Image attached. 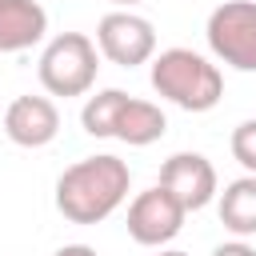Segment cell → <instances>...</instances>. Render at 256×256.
<instances>
[{"instance_id":"13","label":"cell","mask_w":256,"mask_h":256,"mask_svg":"<svg viewBox=\"0 0 256 256\" xmlns=\"http://www.w3.org/2000/svg\"><path fill=\"white\" fill-rule=\"evenodd\" d=\"M228 148H232L236 164H240L248 176H256V120H240V124L232 128Z\"/></svg>"},{"instance_id":"4","label":"cell","mask_w":256,"mask_h":256,"mask_svg":"<svg viewBox=\"0 0 256 256\" xmlns=\"http://www.w3.org/2000/svg\"><path fill=\"white\" fill-rule=\"evenodd\" d=\"M208 48L236 72H256V0H224L204 24Z\"/></svg>"},{"instance_id":"17","label":"cell","mask_w":256,"mask_h":256,"mask_svg":"<svg viewBox=\"0 0 256 256\" xmlns=\"http://www.w3.org/2000/svg\"><path fill=\"white\" fill-rule=\"evenodd\" d=\"M156 256H188V252H180V248H160Z\"/></svg>"},{"instance_id":"2","label":"cell","mask_w":256,"mask_h":256,"mask_svg":"<svg viewBox=\"0 0 256 256\" xmlns=\"http://www.w3.org/2000/svg\"><path fill=\"white\" fill-rule=\"evenodd\" d=\"M152 88L184 112H212L224 96L220 68L192 48H164L152 56Z\"/></svg>"},{"instance_id":"5","label":"cell","mask_w":256,"mask_h":256,"mask_svg":"<svg viewBox=\"0 0 256 256\" xmlns=\"http://www.w3.org/2000/svg\"><path fill=\"white\" fill-rule=\"evenodd\" d=\"M96 52L120 68L148 64L156 56V28H152V20L116 8V12L100 16V24H96Z\"/></svg>"},{"instance_id":"12","label":"cell","mask_w":256,"mask_h":256,"mask_svg":"<svg viewBox=\"0 0 256 256\" xmlns=\"http://www.w3.org/2000/svg\"><path fill=\"white\" fill-rule=\"evenodd\" d=\"M124 104H128V92H124V88H100L96 96H88L84 108H80L84 132L96 136V140H108V136L116 132V120H120V108H124Z\"/></svg>"},{"instance_id":"8","label":"cell","mask_w":256,"mask_h":256,"mask_svg":"<svg viewBox=\"0 0 256 256\" xmlns=\"http://www.w3.org/2000/svg\"><path fill=\"white\" fill-rule=\"evenodd\" d=\"M60 132V108L48 96H16L4 112V136L20 148H44Z\"/></svg>"},{"instance_id":"16","label":"cell","mask_w":256,"mask_h":256,"mask_svg":"<svg viewBox=\"0 0 256 256\" xmlns=\"http://www.w3.org/2000/svg\"><path fill=\"white\" fill-rule=\"evenodd\" d=\"M112 4H116V8H124V12H132V8H136V4H144V0H112Z\"/></svg>"},{"instance_id":"6","label":"cell","mask_w":256,"mask_h":256,"mask_svg":"<svg viewBox=\"0 0 256 256\" xmlns=\"http://www.w3.org/2000/svg\"><path fill=\"white\" fill-rule=\"evenodd\" d=\"M184 212H200L216 200L220 192V180H216V168L204 152H172L164 164H160V180H156Z\"/></svg>"},{"instance_id":"3","label":"cell","mask_w":256,"mask_h":256,"mask_svg":"<svg viewBox=\"0 0 256 256\" xmlns=\"http://www.w3.org/2000/svg\"><path fill=\"white\" fill-rule=\"evenodd\" d=\"M40 84L48 96H84L92 84H96V72H100V52H96V40H88L84 32H60L44 44L40 52Z\"/></svg>"},{"instance_id":"10","label":"cell","mask_w":256,"mask_h":256,"mask_svg":"<svg viewBox=\"0 0 256 256\" xmlns=\"http://www.w3.org/2000/svg\"><path fill=\"white\" fill-rule=\"evenodd\" d=\"M164 132H168L164 108L152 104V100L128 96V104L120 108V120H116V132H112V136L124 140V144H132V148H148V144H156Z\"/></svg>"},{"instance_id":"1","label":"cell","mask_w":256,"mask_h":256,"mask_svg":"<svg viewBox=\"0 0 256 256\" xmlns=\"http://www.w3.org/2000/svg\"><path fill=\"white\" fill-rule=\"evenodd\" d=\"M132 172L120 156L100 152L68 164L56 180V212L72 224H100L128 200Z\"/></svg>"},{"instance_id":"9","label":"cell","mask_w":256,"mask_h":256,"mask_svg":"<svg viewBox=\"0 0 256 256\" xmlns=\"http://www.w3.org/2000/svg\"><path fill=\"white\" fill-rule=\"evenodd\" d=\"M48 32L40 0H0V52H28Z\"/></svg>"},{"instance_id":"14","label":"cell","mask_w":256,"mask_h":256,"mask_svg":"<svg viewBox=\"0 0 256 256\" xmlns=\"http://www.w3.org/2000/svg\"><path fill=\"white\" fill-rule=\"evenodd\" d=\"M212 256H256V248L248 240H224V244L212 248Z\"/></svg>"},{"instance_id":"7","label":"cell","mask_w":256,"mask_h":256,"mask_svg":"<svg viewBox=\"0 0 256 256\" xmlns=\"http://www.w3.org/2000/svg\"><path fill=\"white\" fill-rule=\"evenodd\" d=\"M184 216H188V212H184L160 184H152V188L136 192V200L128 204V236H132L136 244H144V248H164L168 240L180 236Z\"/></svg>"},{"instance_id":"15","label":"cell","mask_w":256,"mask_h":256,"mask_svg":"<svg viewBox=\"0 0 256 256\" xmlns=\"http://www.w3.org/2000/svg\"><path fill=\"white\" fill-rule=\"evenodd\" d=\"M56 256H100L92 244H64V248H56Z\"/></svg>"},{"instance_id":"11","label":"cell","mask_w":256,"mask_h":256,"mask_svg":"<svg viewBox=\"0 0 256 256\" xmlns=\"http://www.w3.org/2000/svg\"><path fill=\"white\" fill-rule=\"evenodd\" d=\"M216 212H220V224L236 236V240H248L256 236V176H240L232 184H224V192H216Z\"/></svg>"}]
</instances>
